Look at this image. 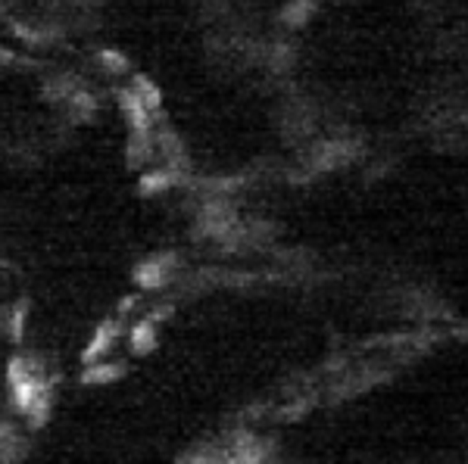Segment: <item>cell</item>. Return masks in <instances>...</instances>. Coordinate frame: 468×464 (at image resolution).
Returning <instances> with one entry per match:
<instances>
[{"label": "cell", "mask_w": 468, "mask_h": 464, "mask_svg": "<svg viewBox=\"0 0 468 464\" xmlns=\"http://www.w3.org/2000/svg\"><path fill=\"white\" fill-rule=\"evenodd\" d=\"M178 171H150V175H140V193H162L169 187L178 184Z\"/></svg>", "instance_id": "5"}, {"label": "cell", "mask_w": 468, "mask_h": 464, "mask_svg": "<svg viewBox=\"0 0 468 464\" xmlns=\"http://www.w3.org/2000/svg\"><path fill=\"white\" fill-rule=\"evenodd\" d=\"M6 374H10V387H13V383L26 380V377L31 374V368H28V361L22 358V356H16V358L10 361V368H6Z\"/></svg>", "instance_id": "10"}, {"label": "cell", "mask_w": 468, "mask_h": 464, "mask_svg": "<svg viewBox=\"0 0 468 464\" xmlns=\"http://www.w3.org/2000/svg\"><path fill=\"white\" fill-rule=\"evenodd\" d=\"M153 346H156V334H153V321L150 318L131 327V349L144 356V352H150Z\"/></svg>", "instance_id": "7"}, {"label": "cell", "mask_w": 468, "mask_h": 464, "mask_svg": "<svg viewBox=\"0 0 468 464\" xmlns=\"http://www.w3.org/2000/svg\"><path fill=\"white\" fill-rule=\"evenodd\" d=\"M0 327H4V324H0Z\"/></svg>", "instance_id": "15"}, {"label": "cell", "mask_w": 468, "mask_h": 464, "mask_svg": "<svg viewBox=\"0 0 468 464\" xmlns=\"http://www.w3.org/2000/svg\"><path fill=\"white\" fill-rule=\"evenodd\" d=\"M6 62H13V53H10V50H4V47H0V66H6Z\"/></svg>", "instance_id": "14"}, {"label": "cell", "mask_w": 468, "mask_h": 464, "mask_svg": "<svg viewBox=\"0 0 468 464\" xmlns=\"http://www.w3.org/2000/svg\"><path fill=\"white\" fill-rule=\"evenodd\" d=\"M100 62H106V66L116 69V72H125V66H128V60L116 50H100Z\"/></svg>", "instance_id": "12"}, {"label": "cell", "mask_w": 468, "mask_h": 464, "mask_svg": "<svg viewBox=\"0 0 468 464\" xmlns=\"http://www.w3.org/2000/svg\"><path fill=\"white\" fill-rule=\"evenodd\" d=\"M131 309H135V296H125L119 302V312H131Z\"/></svg>", "instance_id": "13"}, {"label": "cell", "mask_w": 468, "mask_h": 464, "mask_svg": "<svg viewBox=\"0 0 468 464\" xmlns=\"http://www.w3.org/2000/svg\"><path fill=\"white\" fill-rule=\"evenodd\" d=\"M119 103H122L125 113H128L131 128H138V131H150V109L144 106V100H140L135 91H119Z\"/></svg>", "instance_id": "3"}, {"label": "cell", "mask_w": 468, "mask_h": 464, "mask_svg": "<svg viewBox=\"0 0 468 464\" xmlns=\"http://www.w3.org/2000/svg\"><path fill=\"white\" fill-rule=\"evenodd\" d=\"M312 16V0H291V6L284 10V22L287 26H303Z\"/></svg>", "instance_id": "9"}, {"label": "cell", "mask_w": 468, "mask_h": 464, "mask_svg": "<svg viewBox=\"0 0 468 464\" xmlns=\"http://www.w3.org/2000/svg\"><path fill=\"white\" fill-rule=\"evenodd\" d=\"M175 262H178L175 256H160V259H150V262H140L138 268H135V284L144 287V290H160V287H166L169 268H172Z\"/></svg>", "instance_id": "1"}, {"label": "cell", "mask_w": 468, "mask_h": 464, "mask_svg": "<svg viewBox=\"0 0 468 464\" xmlns=\"http://www.w3.org/2000/svg\"><path fill=\"white\" fill-rule=\"evenodd\" d=\"M22 330H26V302L16 305V309H13V318H10V334H13L16 343L22 340Z\"/></svg>", "instance_id": "11"}, {"label": "cell", "mask_w": 468, "mask_h": 464, "mask_svg": "<svg viewBox=\"0 0 468 464\" xmlns=\"http://www.w3.org/2000/svg\"><path fill=\"white\" fill-rule=\"evenodd\" d=\"M131 91H135L138 97L144 100V106H147V109H156V106H160V100H162V97H160V88H156L153 81H147L144 75H138V78H135V88H131Z\"/></svg>", "instance_id": "8"}, {"label": "cell", "mask_w": 468, "mask_h": 464, "mask_svg": "<svg viewBox=\"0 0 468 464\" xmlns=\"http://www.w3.org/2000/svg\"><path fill=\"white\" fill-rule=\"evenodd\" d=\"M116 336H119V324L116 321H104V324L97 327V334H94V340L88 343V349H84V361H97L100 356H106L109 346L116 343Z\"/></svg>", "instance_id": "2"}, {"label": "cell", "mask_w": 468, "mask_h": 464, "mask_svg": "<svg viewBox=\"0 0 468 464\" xmlns=\"http://www.w3.org/2000/svg\"><path fill=\"white\" fill-rule=\"evenodd\" d=\"M122 374H125L122 365H94L91 361L82 374V383H88V387H94V383H113V380H119Z\"/></svg>", "instance_id": "6"}, {"label": "cell", "mask_w": 468, "mask_h": 464, "mask_svg": "<svg viewBox=\"0 0 468 464\" xmlns=\"http://www.w3.org/2000/svg\"><path fill=\"white\" fill-rule=\"evenodd\" d=\"M150 153H153V140H150V131H138V128H131V135H128V165L131 169H140L147 159H150Z\"/></svg>", "instance_id": "4"}]
</instances>
